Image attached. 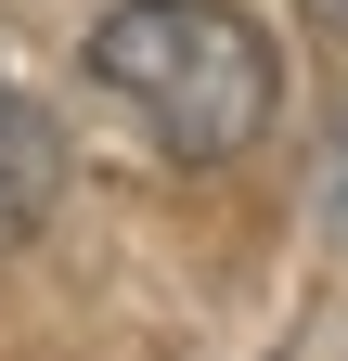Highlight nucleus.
I'll return each mask as SVG.
<instances>
[{
	"instance_id": "f257e3e1",
	"label": "nucleus",
	"mask_w": 348,
	"mask_h": 361,
	"mask_svg": "<svg viewBox=\"0 0 348 361\" xmlns=\"http://www.w3.org/2000/svg\"><path fill=\"white\" fill-rule=\"evenodd\" d=\"M91 78L181 168H232L258 129H271V104H284L271 26L232 13V0H116V13L91 26Z\"/></svg>"
},
{
	"instance_id": "f03ea898",
	"label": "nucleus",
	"mask_w": 348,
	"mask_h": 361,
	"mask_svg": "<svg viewBox=\"0 0 348 361\" xmlns=\"http://www.w3.org/2000/svg\"><path fill=\"white\" fill-rule=\"evenodd\" d=\"M65 168H77V155H65V116L39 104V90L0 78V258H13L39 219L65 207Z\"/></svg>"
},
{
	"instance_id": "7ed1b4c3",
	"label": "nucleus",
	"mask_w": 348,
	"mask_h": 361,
	"mask_svg": "<svg viewBox=\"0 0 348 361\" xmlns=\"http://www.w3.org/2000/svg\"><path fill=\"white\" fill-rule=\"evenodd\" d=\"M335 207H348V116H335Z\"/></svg>"
},
{
	"instance_id": "20e7f679",
	"label": "nucleus",
	"mask_w": 348,
	"mask_h": 361,
	"mask_svg": "<svg viewBox=\"0 0 348 361\" xmlns=\"http://www.w3.org/2000/svg\"><path fill=\"white\" fill-rule=\"evenodd\" d=\"M323 13H335V26H348V0H323Z\"/></svg>"
}]
</instances>
